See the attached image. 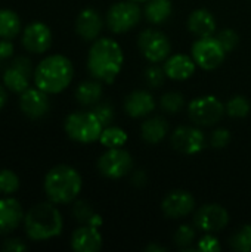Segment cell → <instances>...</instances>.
I'll use <instances>...</instances> for the list:
<instances>
[{
    "label": "cell",
    "mask_w": 251,
    "mask_h": 252,
    "mask_svg": "<svg viewBox=\"0 0 251 252\" xmlns=\"http://www.w3.org/2000/svg\"><path fill=\"white\" fill-rule=\"evenodd\" d=\"M124 53L121 46L108 37L96 38L87 53V69L95 80L101 83H114L121 72Z\"/></svg>",
    "instance_id": "obj_1"
},
{
    "label": "cell",
    "mask_w": 251,
    "mask_h": 252,
    "mask_svg": "<svg viewBox=\"0 0 251 252\" xmlns=\"http://www.w3.org/2000/svg\"><path fill=\"white\" fill-rule=\"evenodd\" d=\"M74 66L71 61L64 55H49L43 58L34 72L33 80L36 87L46 92L47 94H58L64 92L72 81Z\"/></svg>",
    "instance_id": "obj_2"
},
{
    "label": "cell",
    "mask_w": 251,
    "mask_h": 252,
    "mask_svg": "<svg viewBox=\"0 0 251 252\" xmlns=\"http://www.w3.org/2000/svg\"><path fill=\"white\" fill-rule=\"evenodd\" d=\"M64 220L61 211L53 202H40L33 205L24 216V229L28 239L34 242L49 241L62 233Z\"/></svg>",
    "instance_id": "obj_3"
},
{
    "label": "cell",
    "mask_w": 251,
    "mask_h": 252,
    "mask_svg": "<svg viewBox=\"0 0 251 252\" xmlns=\"http://www.w3.org/2000/svg\"><path fill=\"white\" fill-rule=\"evenodd\" d=\"M43 188L50 202L56 205H67L77 199L83 188V180L74 167L62 164L47 171Z\"/></svg>",
    "instance_id": "obj_4"
},
{
    "label": "cell",
    "mask_w": 251,
    "mask_h": 252,
    "mask_svg": "<svg viewBox=\"0 0 251 252\" xmlns=\"http://www.w3.org/2000/svg\"><path fill=\"white\" fill-rule=\"evenodd\" d=\"M64 128L71 140L87 145L99 140L104 124L93 111H78L65 118Z\"/></svg>",
    "instance_id": "obj_5"
},
{
    "label": "cell",
    "mask_w": 251,
    "mask_h": 252,
    "mask_svg": "<svg viewBox=\"0 0 251 252\" xmlns=\"http://www.w3.org/2000/svg\"><path fill=\"white\" fill-rule=\"evenodd\" d=\"M226 114L225 103L212 94L198 96L188 105V115L195 126L210 127L217 124Z\"/></svg>",
    "instance_id": "obj_6"
},
{
    "label": "cell",
    "mask_w": 251,
    "mask_h": 252,
    "mask_svg": "<svg viewBox=\"0 0 251 252\" xmlns=\"http://www.w3.org/2000/svg\"><path fill=\"white\" fill-rule=\"evenodd\" d=\"M107 25L115 34H124L135 28L142 19V9L136 1L126 0L114 3L107 12Z\"/></svg>",
    "instance_id": "obj_7"
},
{
    "label": "cell",
    "mask_w": 251,
    "mask_h": 252,
    "mask_svg": "<svg viewBox=\"0 0 251 252\" xmlns=\"http://www.w3.org/2000/svg\"><path fill=\"white\" fill-rule=\"evenodd\" d=\"M191 56L195 61L197 66L206 71H213L223 63L226 58V52L222 47L217 37L210 35V37H198V40L194 41L191 47Z\"/></svg>",
    "instance_id": "obj_8"
},
{
    "label": "cell",
    "mask_w": 251,
    "mask_h": 252,
    "mask_svg": "<svg viewBox=\"0 0 251 252\" xmlns=\"http://www.w3.org/2000/svg\"><path fill=\"white\" fill-rule=\"evenodd\" d=\"M138 47L142 56L151 63L164 62L172 52V44L169 37L155 28H146L139 34Z\"/></svg>",
    "instance_id": "obj_9"
},
{
    "label": "cell",
    "mask_w": 251,
    "mask_h": 252,
    "mask_svg": "<svg viewBox=\"0 0 251 252\" xmlns=\"http://www.w3.org/2000/svg\"><path fill=\"white\" fill-rule=\"evenodd\" d=\"M133 158L123 148H109L98 159L99 173L111 180L121 179L132 173Z\"/></svg>",
    "instance_id": "obj_10"
},
{
    "label": "cell",
    "mask_w": 251,
    "mask_h": 252,
    "mask_svg": "<svg viewBox=\"0 0 251 252\" xmlns=\"http://www.w3.org/2000/svg\"><path fill=\"white\" fill-rule=\"evenodd\" d=\"M229 223V213L219 204H206L194 216V224L204 233L222 232Z\"/></svg>",
    "instance_id": "obj_11"
},
{
    "label": "cell",
    "mask_w": 251,
    "mask_h": 252,
    "mask_svg": "<svg viewBox=\"0 0 251 252\" xmlns=\"http://www.w3.org/2000/svg\"><path fill=\"white\" fill-rule=\"evenodd\" d=\"M172 146L183 155H197L204 149L206 137L198 127L180 126L172 134Z\"/></svg>",
    "instance_id": "obj_12"
},
{
    "label": "cell",
    "mask_w": 251,
    "mask_h": 252,
    "mask_svg": "<svg viewBox=\"0 0 251 252\" xmlns=\"http://www.w3.org/2000/svg\"><path fill=\"white\" fill-rule=\"evenodd\" d=\"M161 210L167 219L178 220L188 217L195 210V198L191 192L176 189L167 193L161 202Z\"/></svg>",
    "instance_id": "obj_13"
},
{
    "label": "cell",
    "mask_w": 251,
    "mask_h": 252,
    "mask_svg": "<svg viewBox=\"0 0 251 252\" xmlns=\"http://www.w3.org/2000/svg\"><path fill=\"white\" fill-rule=\"evenodd\" d=\"M52 31L44 22H31L22 31V46L27 52L40 55L52 46Z\"/></svg>",
    "instance_id": "obj_14"
},
{
    "label": "cell",
    "mask_w": 251,
    "mask_h": 252,
    "mask_svg": "<svg viewBox=\"0 0 251 252\" xmlns=\"http://www.w3.org/2000/svg\"><path fill=\"white\" fill-rule=\"evenodd\" d=\"M19 108L28 118L37 120L44 117L49 112L50 102L49 94L38 87H28L25 92L21 93L19 97Z\"/></svg>",
    "instance_id": "obj_15"
},
{
    "label": "cell",
    "mask_w": 251,
    "mask_h": 252,
    "mask_svg": "<svg viewBox=\"0 0 251 252\" xmlns=\"http://www.w3.org/2000/svg\"><path fill=\"white\" fill-rule=\"evenodd\" d=\"M24 216L25 213L18 199L12 196L0 198V235L15 232L24 223Z\"/></svg>",
    "instance_id": "obj_16"
},
{
    "label": "cell",
    "mask_w": 251,
    "mask_h": 252,
    "mask_svg": "<svg viewBox=\"0 0 251 252\" xmlns=\"http://www.w3.org/2000/svg\"><path fill=\"white\" fill-rule=\"evenodd\" d=\"M71 248L75 252H98L102 248V235L99 227L83 224L71 236Z\"/></svg>",
    "instance_id": "obj_17"
},
{
    "label": "cell",
    "mask_w": 251,
    "mask_h": 252,
    "mask_svg": "<svg viewBox=\"0 0 251 252\" xmlns=\"http://www.w3.org/2000/svg\"><path fill=\"white\" fill-rule=\"evenodd\" d=\"M102 27L104 22L99 12L92 7L83 9L75 19V31L86 41H95L99 37Z\"/></svg>",
    "instance_id": "obj_18"
},
{
    "label": "cell",
    "mask_w": 251,
    "mask_h": 252,
    "mask_svg": "<svg viewBox=\"0 0 251 252\" xmlns=\"http://www.w3.org/2000/svg\"><path fill=\"white\" fill-rule=\"evenodd\" d=\"M163 68H164L167 78L175 80V81H183L194 75L197 63L192 59V56H188L183 53H176V55L169 56L164 61Z\"/></svg>",
    "instance_id": "obj_19"
},
{
    "label": "cell",
    "mask_w": 251,
    "mask_h": 252,
    "mask_svg": "<svg viewBox=\"0 0 251 252\" xmlns=\"http://www.w3.org/2000/svg\"><path fill=\"white\" fill-rule=\"evenodd\" d=\"M154 109L155 100L148 90H133L124 99V111L132 118L148 117Z\"/></svg>",
    "instance_id": "obj_20"
},
{
    "label": "cell",
    "mask_w": 251,
    "mask_h": 252,
    "mask_svg": "<svg viewBox=\"0 0 251 252\" xmlns=\"http://www.w3.org/2000/svg\"><path fill=\"white\" fill-rule=\"evenodd\" d=\"M215 15L207 9H195L188 18V30L197 37H210L216 31Z\"/></svg>",
    "instance_id": "obj_21"
},
{
    "label": "cell",
    "mask_w": 251,
    "mask_h": 252,
    "mask_svg": "<svg viewBox=\"0 0 251 252\" xmlns=\"http://www.w3.org/2000/svg\"><path fill=\"white\" fill-rule=\"evenodd\" d=\"M167 133L169 124L163 117H151L145 120L141 126V137L149 145H157L163 142Z\"/></svg>",
    "instance_id": "obj_22"
},
{
    "label": "cell",
    "mask_w": 251,
    "mask_h": 252,
    "mask_svg": "<svg viewBox=\"0 0 251 252\" xmlns=\"http://www.w3.org/2000/svg\"><path fill=\"white\" fill-rule=\"evenodd\" d=\"M102 97V84L99 80H89L78 84L75 99L83 106H95Z\"/></svg>",
    "instance_id": "obj_23"
},
{
    "label": "cell",
    "mask_w": 251,
    "mask_h": 252,
    "mask_svg": "<svg viewBox=\"0 0 251 252\" xmlns=\"http://www.w3.org/2000/svg\"><path fill=\"white\" fill-rule=\"evenodd\" d=\"M145 3L143 15L151 24L160 25L172 16L173 4L170 0H148Z\"/></svg>",
    "instance_id": "obj_24"
},
{
    "label": "cell",
    "mask_w": 251,
    "mask_h": 252,
    "mask_svg": "<svg viewBox=\"0 0 251 252\" xmlns=\"http://www.w3.org/2000/svg\"><path fill=\"white\" fill-rule=\"evenodd\" d=\"M30 74L24 72L15 65H10L4 72H3V86L13 92V93H22L30 87Z\"/></svg>",
    "instance_id": "obj_25"
},
{
    "label": "cell",
    "mask_w": 251,
    "mask_h": 252,
    "mask_svg": "<svg viewBox=\"0 0 251 252\" xmlns=\"http://www.w3.org/2000/svg\"><path fill=\"white\" fill-rule=\"evenodd\" d=\"M22 30L19 15L10 9H0V38L12 40Z\"/></svg>",
    "instance_id": "obj_26"
},
{
    "label": "cell",
    "mask_w": 251,
    "mask_h": 252,
    "mask_svg": "<svg viewBox=\"0 0 251 252\" xmlns=\"http://www.w3.org/2000/svg\"><path fill=\"white\" fill-rule=\"evenodd\" d=\"M127 139H129L127 133L123 128L117 126H107L101 133L99 142L102 146L109 149V148H123L127 143Z\"/></svg>",
    "instance_id": "obj_27"
},
{
    "label": "cell",
    "mask_w": 251,
    "mask_h": 252,
    "mask_svg": "<svg viewBox=\"0 0 251 252\" xmlns=\"http://www.w3.org/2000/svg\"><path fill=\"white\" fill-rule=\"evenodd\" d=\"M72 214H74L75 220L83 223V224H90V226H95V227H99L102 224V219L84 201H78V202L74 204Z\"/></svg>",
    "instance_id": "obj_28"
},
{
    "label": "cell",
    "mask_w": 251,
    "mask_h": 252,
    "mask_svg": "<svg viewBox=\"0 0 251 252\" xmlns=\"http://www.w3.org/2000/svg\"><path fill=\"white\" fill-rule=\"evenodd\" d=\"M21 182L15 171L3 168L0 170V195L1 196H12L19 190Z\"/></svg>",
    "instance_id": "obj_29"
},
{
    "label": "cell",
    "mask_w": 251,
    "mask_h": 252,
    "mask_svg": "<svg viewBox=\"0 0 251 252\" xmlns=\"http://www.w3.org/2000/svg\"><path fill=\"white\" fill-rule=\"evenodd\" d=\"M226 114L232 118H244L250 114L251 105L246 96H234L226 102Z\"/></svg>",
    "instance_id": "obj_30"
},
{
    "label": "cell",
    "mask_w": 251,
    "mask_h": 252,
    "mask_svg": "<svg viewBox=\"0 0 251 252\" xmlns=\"http://www.w3.org/2000/svg\"><path fill=\"white\" fill-rule=\"evenodd\" d=\"M160 106L164 112L167 114H178L183 109L185 106V99L180 93L178 92H167L161 96L160 99Z\"/></svg>",
    "instance_id": "obj_31"
},
{
    "label": "cell",
    "mask_w": 251,
    "mask_h": 252,
    "mask_svg": "<svg viewBox=\"0 0 251 252\" xmlns=\"http://www.w3.org/2000/svg\"><path fill=\"white\" fill-rule=\"evenodd\" d=\"M231 247L235 251L251 252V224L243 226L231 238Z\"/></svg>",
    "instance_id": "obj_32"
},
{
    "label": "cell",
    "mask_w": 251,
    "mask_h": 252,
    "mask_svg": "<svg viewBox=\"0 0 251 252\" xmlns=\"http://www.w3.org/2000/svg\"><path fill=\"white\" fill-rule=\"evenodd\" d=\"M173 241L176 244V247L182 248V250H188L192 242L195 241V230L194 227H191L189 224H182L178 227V230L173 235Z\"/></svg>",
    "instance_id": "obj_33"
},
{
    "label": "cell",
    "mask_w": 251,
    "mask_h": 252,
    "mask_svg": "<svg viewBox=\"0 0 251 252\" xmlns=\"http://www.w3.org/2000/svg\"><path fill=\"white\" fill-rule=\"evenodd\" d=\"M143 77H145V81H146V84L149 87L158 89V87H161L164 84V80H166L167 75L164 72V68H161L157 63H154V65H151V66H148L145 69Z\"/></svg>",
    "instance_id": "obj_34"
},
{
    "label": "cell",
    "mask_w": 251,
    "mask_h": 252,
    "mask_svg": "<svg viewBox=\"0 0 251 252\" xmlns=\"http://www.w3.org/2000/svg\"><path fill=\"white\" fill-rule=\"evenodd\" d=\"M217 40L220 41L222 47L225 49L226 53L232 52L237 46H238V41H240V37L237 34V31L231 30V28H225L219 32L217 35Z\"/></svg>",
    "instance_id": "obj_35"
},
{
    "label": "cell",
    "mask_w": 251,
    "mask_h": 252,
    "mask_svg": "<svg viewBox=\"0 0 251 252\" xmlns=\"http://www.w3.org/2000/svg\"><path fill=\"white\" fill-rule=\"evenodd\" d=\"M231 142V131L228 128H216L210 134V146L215 149H223Z\"/></svg>",
    "instance_id": "obj_36"
},
{
    "label": "cell",
    "mask_w": 251,
    "mask_h": 252,
    "mask_svg": "<svg viewBox=\"0 0 251 252\" xmlns=\"http://www.w3.org/2000/svg\"><path fill=\"white\" fill-rule=\"evenodd\" d=\"M197 250L203 252H219L222 250V245L219 239L215 236V233H206L197 245Z\"/></svg>",
    "instance_id": "obj_37"
},
{
    "label": "cell",
    "mask_w": 251,
    "mask_h": 252,
    "mask_svg": "<svg viewBox=\"0 0 251 252\" xmlns=\"http://www.w3.org/2000/svg\"><path fill=\"white\" fill-rule=\"evenodd\" d=\"M93 112H95L96 117L101 120V123L104 124V127H105V126H109V124L112 123V120H114V108H112L111 103H107V102L99 103V102H98V103L95 105Z\"/></svg>",
    "instance_id": "obj_38"
},
{
    "label": "cell",
    "mask_w": 251,
    "mask_h": 252,
    "mask_svg": "<svg viewBox=\"0 0 251 252\" xmlns=\"http://www.w3.org/2000/svg\"><path fill=\"white\" fill-rule=\"evenodd\" d=\"M25 250H27V245L21 239H16V238L6 239L1 244V251L3 252H22Z\"/></svg>",
    "instance_id": "obj_39"
},
{
    "label": "cell",
    "mask_w": 251,
    "mask_h": 252,
    "mask_svg": "<svg viewBox=\"0 0 251 252\" xmlns=\"http://www.w3.org/2000/svg\"><path fill=\"white\" fill-rule=\"evenodd\" d=\"M15 52L13 43L7 38H0V59H9Z\"/></svg>",
    "instance_id": "obj_40"
},
{
    "label": "cell",
    "mask_w": 251,
    "mask_h": 252,
    "mask_svg": "<svg viewBox=\"0 0 251 252\" xmlns=\"http://www.w3.org/2000/svg\"><path fill=\"white\" fill-rule=\"evenodd\" d=\"M132 183L135 185V186H145L146 185V174H145V171H142V170H138V171H135L133 174H132Z\"/></svg>",
    "instance_id": "obj_41"
},
{
    "label": "cell",
    "mask_w": 251,
    "mask_h": 252,
    "mask_svg": "<svg viewBox=\"0 0 251 252\" xmlns=\"http://www.w3.org/2000/svg\"><path fill=\"white\" fill-rule=\"evenodd\" d=\"M6 102H7V92H6V87L0 84V111L4 108Z\"/></svg>",
    "instance_id": "obj_42"
},
{
    "label": "cell",
    "mask_w": 251,
    "mask_h": 252,
    "mask_svg": "<svg viewBox=\"0 0 251 252\" xmlns=\"http://www.w3.org/2000/svg\"><path fill=\"white\" fill-rule=\"evenodd\" d=\"M145 251L148 252H166L167 250L164 247H160V245H155V244H151L145 248Z\"/></svg>",
    "instance_id": "obj_43"
},
{
    "label": "cell",
    "mask_w": 251,
    "mask_h": 252,
    "mask_svg": "<svg viewBox=\"0 0 251 252\" xmlns=\"http://www.w3.org/2000/svg\"><path fill=\"white\" fill-rule=\"evenodd\" d=\"M132 1H136V3H143V1H148V0H132Z\"/></svg>",
    "instance_id": "obj_44"
},
{
    "label": "cell",
    "mask_w": 251,
    "mask_h": 252,
    "mask_svg": "<svg viewBox=\"0 0 251 252\" xmlns=\"http://www.w3.org/2000/svg\"><path fill=\"white\" fill-rule=\"evenodd\" d=\"M0 61H1V59H0Z\"/></svg>",
    "instance_id": "obj_45"
}]
</instances>
